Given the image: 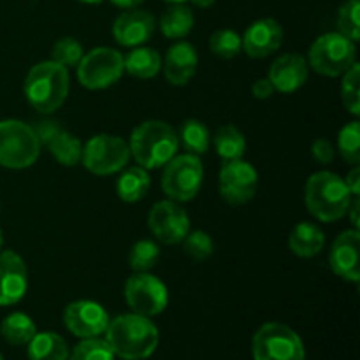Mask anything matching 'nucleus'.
Listing matches in <instances>:
<instances>
[{
    "label": "nucleus",
    "instance_id": "nucleus-10",
    "mask_svg": "<svg viewBox=\"0 0 360 360\" xmlns=\"http://www.w3.org/2000/svg\"><path fill=\"white\" fill-rule=\"evenodd\" d=\"M77 79L84 88L104 90L122 77L123 65L122 53L112 48H95L83 55L77 63Z\"/></svg>",
    "mask_w": 360,
    "mask_h": 360
},
{
    "label": "nucleus",
    "instance_id": "nucleus-37",
    "mask_svg": "<svg viewBox=\"0 0 360 360\" xmlns=\"http://www.w3.org/2000/svg\"><path fill=\"white\" fill-rule=\"evenodd\" d=\"M183 248H185V253L193 259L195 262H202V260L210 259L213 255V239L210 238V234L202 231H193L188 232L183 239Z\"/></svg>",
    "mask_w": 360,
    "mask_h": 360
},
{
    "label": "nucleus",
    "instance_id": "nucleus-6",
    "mask_svg": "<svg viewBox=\"0 0 360 360\" xmlns=\"http://www.w3.org/2000/svg\"><path fill=\"white\" fill-rule=\"evenodd\" d=\"M202 179V162L197 155H174L162 172V190L174 202H188L199 193Z\"/></svg>",
    "mask_w": 360,
    "mask_h": 360
},
{
    "label": "nucleus",
    "instance_id": "nucleus-17",
    "mask_svg": "<svg viewBox=\"0 0 360 360\" xmlns=\"http://www.w3.org/2000/svg\"><path fill=\"white\" fill-rule=\"evenodd\" d=\"M243 49L252 58H266L276 51L283 41V28L273 18L257 20L246 28L243 35Z\"/></svg>",
    "mask_w": 360,
    "mask_h": 360
},
{
    "label": "nucleus",
    "instance_id": "nucleus-22",
    "mask_svg": "<svg viewBox=\"0 0 360 360\" xmlns=\"http://www.w3.org/2000/svg\"><path fill=\"white\" fill-rule=\"evenodd\" d=\"M30 360H69L67 341L56 333H35L28 343Z\"/></svg>",
    "mask_w": 360,
    "mask_h": 360
},
{
    "label": "nucleus",
    "instance_id": "nucleus-43",
    "mask_svg": "<svg viewBox=\"0 0 360 360\" xmlns=\"http://www.w3.org/2000/svg\"><path fill=\"white\" fill-rule=\"evenodd\" d=\"M143 2L144 0H111V4H115L116 7H122V9H136Z\"/></svg>",
    "mask_w": 360,
    "mask_h": 360
},
{
    "label": "nucleus",
    "instance_id": "nucleus-42",
    "mask_svg": "<svg viewBox=\"0 0 360 360\" xmlns=\"http://www.w3.org/2000/svg\"><path fill=\"white\" fill-rule=\"evenodd\" d=\"M359 206H360V200L359 197H354L350 202V207H348V211H350V218H352V224H354V227L357 229L359 227Z\"/></svg>",
    "mask_w": 360,
    "mask_h": 360
},
{
    "label": "nucleus",
    "instance_id": "nucleus-36",
    "mask_svg": "<svg viewBox=\"0 0 360 360\" xmlns=\"http://www.w3.org/2000/svg\"><path fill=\"white\" fill-rule=\"evenodd\" d=\"M83 58V46L74 37H63L53 46L51 60L62 67H77Z\"/></svg>",
    "mask_w": 360,
    "mask_h": 360
},
{
    "label": "nucleus",
    "instance_id": "nucleus-39",
    "mask_svg": "<svg viewBox=\"0 0 360 360\" xmlns=\"http://www.w3.org/2000/svg\"><path fill=\"white\" fill-rule=\"evenodd\" d=\"M311 153H313V158H315L316 162H320V164H323V165L330 164L334 158L333 143L327 139H316L315 143H313Z\"/></svg>",
    "mask_w": 360,
    "mask_h": 360
},
{
    "label": "nucleus",
    "instance_id": "nucleus-12",
    "mask_svg": "<svg viewBox=\"0 0 360 360\" xmlns=\"http://www.w3.org/2000/svg\"><path fill=\"white\" fill-rule=\"evenodd\" d=\"M220 193L232 206H241L253 199L259 185V174L250 162L241 160H225L218 176Z\"/></svg>",
    "mask_w": 360,
    "mask_h": 360
},
{
    "label": "nucleus",
    "instance_id": "nucleus-7",
    "mask_svg": "<svg viewBox=\"0 0 360 360\" xmlns=\"http://www.w3.org/2000/svg\"><path fill=\"white\" fill-rule=\"evenodd\" d=\"M255 360H306L301 338L288 326L278 322L264 323L253 336Z\"/></svg>",
    "mask_w": 360,
    "mask_h": 360
},
{
    "label": "nucleus",
    "instance_id": "nucleus-16",
    "mask_svg": "<svg viewBox=\"0 0 360 360\" xmlns=\"http://www.w3.org/2000/svg\"><path fill=\"white\" fill-rule=\"evenodd\" d=\"M359 246L360 234L357 229L345 231L334 241L329 253L330 269L343 280L359 283L360 267H359Z\"/></svg>",
    "mask_w": 360,
    "mask_h": 360
},
{
    "label": "nucleus",
    "instance_id": "nucleus-46",
    "mask_svg": "<svg viewBox=\"0 0 360 360\" xmlns=\"http://www.w3.org/2000/svg\"><path fill=\"white\" fill-rule=\"evenodd\" d=\"M79 2H83V4H98V2H102V0H79Z\"/></svg>",
    "mask_w": 360,
    "mask_h": 360
},
{
    "label": "nucleus",
    "instance_id": "nucleus-44",
    "mask_svg": "<svg viewBox=\"0 0 360 360\" xmlns=\"http://www.w3.org/2000/svg\"><path fill=\"white\" fill-rule=\"evenodd\" d=\"M193 6L197 7H202V9H206V7H211L214 4V0H192Z\"/></svg>",
    "mask_w": 360,
    "mask_h": 360
},
{
    "label": "nucleus",
    "instance_id": "nucleus-24",
    "mask_svg": "<svg viewBox=\"0 0 360 360\" xmlns=\"http://www.w3.org/2000/svg\"><path fill=\"white\" fill-rule=\"evenodd\" d=\"M151 179L144 167H130L120 176L116 183V193L125 202H137L148 193Z\"/></svg>",
    "mask_w": 360,
    "mask_h": 360
},
{
    "label": "nucleus",
    "instance_id": "nucleus-15",
    "mask_svg": "<svg viewBox=\"0 0 360 360\" xmlns=\"http://www.w3.org/2000/svg\"><path fill=\"white\" fill-rule=\"evenodd\" d=\"M28 287V273L23 259L13 250L0 252V306L16 304Z\"/></svg>",
    "mask_w": 360,
    "mask_h": 360
},
{
    "label": "nucleus",
    "instance_id": "nucleus-27",
    "mask_svg": "<svg viewBox=\"0 0 360 360\" xmlns=\"http://www.w3.org/2000/svg\"><path fill=\"white\" fill-rule=\"evenodd\" d=\"M0 333H2L4 340L7 343L14 345V347H23V345L30 343L37 329H35L34 320L28 315H25V313H13V315L6 316V320L0 326Z\"/></svg>",
    "mask_w": 360,
    "mask_h": 360
},
{
    "label": "nucleus",
    "instance_id": "nucleus-14",
    "mask_svg": "<svg viewBox=\"0 0 360 360\" xmlns=\"http://www.w3.org/2000/svg\"><path fill=\"white\" fill-rule=\"evenodd\" d=\"M63 323L70 334L86 340L98 338L105 333L109 326V315L98 302L94 301H74L63 311Z\"/></svg>",
    "mask_w": 360,
    "mask_h": 360
},
{
    "label": "nucleus",
    "instance_id": "nucleus-29",
    "mask_svg": "<svg viewBox=\"0 0 360 360\" xmlns=\"http://www.w3.org/2000/svg\"><path fill=\"white\" fill-rule=\"evenodd\" d=\"M210 130L199 120H186L179 129L178 141H181L183 148L192 155L206 153L210 148Z\"/></svg>",
    "mask_w": 360,
    "mask_h": 360
},
{
    "label": "nucleus",
    "instance_id": "nucleus-32",
    "mask_svg": "<svg viewBox=\"0 0 360 360\" xmlns=\"http://www.w3.org/2000/svg\"><path fill=\"white\" fill-rule=\"evenodd\" d=\"M340 153L348 164L357 165L360 162V125L359 122H350L341 129L338 139Z\"/></svg>",
    "mask_w": 360,
    "mask_h": 360
},
{
    "label": "nucleus",
    "instance_id": "nucleus-45",
    "mask_svg": "<svg viewBox=\"0 0 360 360\" xmlns=\"http://www.w3.org/2000/svg\"><path fill=\"white\" fill-rule=\"evenodd\" d=\"M164 2H167V4H183V2H186V0H164Z\"/></svg>",
    "mask_w": 360,
    "mask_h": 360
},
{
    "label": "nucleus",
    "instance_id": "nucleus-4",
    "mask_svg": "<svg viewBox=\"0 0 360 360\" xmlns=\"http://www.w3.org/2000/svg\"><path fill=\"white\" fill-rule=\"evenodd\" d=\"M23 90L35 111L49 115L65 102L69 94V72L53 60L41 62L30 69Z\"/></svg>",
    "mask_w": 360,
    "mask_h": 360
},
{
    "label": "nucleus",
    "instance_id": "nucleus-25",
    "mask_svg": "<svg viewBox=\"0 0 360 360\" xmlns=\"http://www.w3.org/2000/svg\"><path fill=\"white\" fill-rule=\"evenodd\" d=\"M193 28V13L183 4H172L160 18V30L169 39H181Z\"/></svg>",
    "mask_w": 360,
    "mask_h": 360
},
{
    "label": "nucleus",
    "instance_id": "nucleus-35",
    "mask_svg": "<svg viewBox=\"0 0 360 360\" xmlns=\"http://www.w3.org/2000/svg\"><path fill=\"white\" fill-rule=\"evenodd\" d=\"M359 11V0H348V2H345L341 6L340 13H338V28H340V34H343L345 37H348L354 42H357L360 39Z\"/></svg>",
    "mask_w": 360,
    "mask_h": 360
},
{
    "label": "nucleus",
    "instance_id": "nucleus-9",
    "mask_svg": "<svg viewBox=\"0 0 360 360\" xmlns=\"http://www.w3.org/2000/svg\"><path fill=\"white\" fill-rule=\"evenodd\" d=\"M130 158V148L122 137L101 134L91 137L83 148V165L97 176H109L120 172Z\"/></svg>",
    "mask_w": 360,
    "mask_h": 360
},
{
    "label": "nucleus",
    "instance_id": "nucleus-31",
    "mask_svg": "<svg viewBox=\"0 0 360 360\" xmlns=\"http://www.w3.org/2000/svg\"><path fill=\"white\" fill-rule=\"evenodd\" d=\"M69 360H115V354L105 340L86 338L74 347L72 354H69Z\"/></svg>",
    "mask_w": 360,
    "mask_h": 360
},
{
    "label": "nucleus",
    "instance_id": "nucleus-11",
    "mask_svg": "<svg viewBox=\"0 0 360 360\" xmlns=\"http://www.w3.org/2000/svg\"><path fill=\"white\" fill-rule=\"evenodd\" d=\"M125 299L134 313L143 316H157L167 308V287L157 276L148 273H136L127 280Z\"/></svg>",
    "mask_w": 360,
    "mask_h": 360
},
{
    "label": "nucleus",
    "instance_id": "nucleus-18",
    "mask_svg": "<svg viewBox=\"0 0 360 360\" xmlns=\"http://www.w3.org/2000/svg\"><path fill=\"white\" fill-rule=\"evenodd\" d=\"M155 28H157V21H155L153 14H150L148 11L132 9L116 18L115 25H112V35L118 44L132 48V46L146 42L153 35Z\"/></svg>",
    "mask_w": 360,
    "mask_h": 360
},
{
    "label": "nucleus",
    "instance_id": "nucleus-1",
    "mask_svg": "<svg viewBox=\"0 0 360 360\" xmlns=\"http://www.w3.org/2000/svg\"><path fill=\"white\" fill-rule=\"evenodd\" d=\"M105 341L115 357L123 360H144L158 347V329L148 316L129 313L109 320Z\"/></svg>",
    "mask_w": 360,
    "mask_h": 360
},
{
    "label": "nucleus",
    "instance_id": "nucleus-30",
    "mask_svg": "<svg viewBox=\"0 0 360 360\" xmlns=\"http://www.w3.org/2000/svg\"><path fill=\"white\" fill-rule=\"evenodd\" d=\"M158 259H160V248L155 245L150 239H141L132 246L129 255L130 267L136 273H148L157 266Z\"/></svg>",
    "mask_w": 360,
    "mask_h": 360
},
{
    "label": "nucleus",
    "instance_id": "nucleus-47",
    "mask_svg": "<svg viewBox=\"0 0 360 360\" xmlns=\"http://www.w3.org/2000/svg\"><path fill=\"white\" fill-rule=\"evenodd\" d=\"M2 243H4V238H2V231H0V252H2Z\"/></svg>",
    "mask_w": 360,
    "mask_h": 360
},
{
    "label": "nucleus",
    "instance_id": "nucleus-40",
    "mask_svg": "<svg viewBox=\"0 0 360 360\" xmlns=\"http://www.w3.org/2000/svg\"><path fill=\"white\" fill-rule=\"evenodd\" d=\"M252 91L253 95H255V98H259V101H266V98H269L271 95L274 94V86L269 81V77H260V79H257L255 83H253Z\"/></svg>",
    "mask_w": 360,
    "mask_h": 360
},
{
    "label": "nucleus",
    "instance_id": "nucleus-41",
    "mask_svg": "<svg viewBox=\"0 0 360 360\" xmlns=\"http://www.w3.org/2000/svg\"><path fill=\"white\" fill-rule=\"evenodd\" d=\"M347 186L348 190H350V193L354 197H359L360 195V169L359 167H354L350 171V174L347 176Z\"/></svg>",
    "mask_w": 360,
    "mask_h": 360
},
{
    "label": "nucleus",
    "instance_id": "nucleus-8",
    "mask_svg": "<svg viewBox=\"0 0 360 360\" xmlns=\"http://www.w3.org/2000/svg\"><path fill=\"white\" fill-rule=\"evenodd\" d=\"M355 63V44L343 34H323L309 48V65L322 76L336 77Z\"/></svg>",
    "mask_w": 360,
    "mask_h": 360
},
{
    "label": "nucleus",
    "instance_id": "nucleus-28",
    "mask_svg": "<svg viewBox=\"0 0 360 360\" xmlns=\"http://www.w3.org/2000/svg\"><path fill=\"white\" fill-rule=\"evenodd\" d=\"M217 153L224 160H238L246 151V139L241 130L236 129L234 125H225L218 129L213 137Z\"/></svg>",
    "mask_w": 360,
    "mask_h": 360
},
{
    "label": "nucleus",
    "instance_id": "nucleus-19",
    "mask_svg": "<svg viewBox=\"0 0 360 360\" xmlns=\"http://www.w3.org/2000/svg\"><path fill=\"white\" fill-rule=\"evenodd\" d=\"M308 79V62L299 53H287L276 58L271 65L269 81L274 90L281 94H294Z\"/></svg>",
    "mask_w": 360,
    "mask_h": 360
},
{
    "label": "nucleus",
    "instance_id": "nucleus-48",
    "mask_svg": "<svg viewBox=\"0 0 360 360\" xmlns=\"http://www.w3.org/2000/svg\"><path fill=\"white\" fill-rule=\"evenodd\" d=\"M0 360H4V357H2V354H0Z\"/></svg>",
    "mask_w": 360,
    "mask_h": 360
},
{
    "label": "nucleus",
    "instance_id": "nucleus-23",
    "mask_svg": "<svg viewBox=\"0 0 360 360\" xmlns=\"http://www.w3.org/2000/svg\"><path fill=\"white\" fill-rule=\"evenodd\" d=\"M125 70L134 77L139 79H150L158 74L162 69V58L157 49L153 48H137L130 51L123 58Z\"/></svg>",
    "mask_w": 360,
    "mask_h": 360
},
{
    "label": "nucleus",
    "instance_id": "nucleus-13",
    "mask_svg": "<svg viewBox=\"0 0 360 360\" xmlns=\"http://www.w3.org/2000/svg\"><path fill=\"white\" fill-rule=\"evenodd\" d=\"M148 227L164 245H178L190 232V218L174 200H160L148 214Z\"/></svg>",
    "mask_w": 360,
    "mask_h": 360
},
{
    "label": "nucleus",
    "instance_id": "nucleus-26",
    "mask_svg": "<svg viewBox=\"0 0 360 360\" xmlns=\"http://www.w3.org/2000/svg\"><path fill=\"white\" fill-rule=\"evenodd\" d=\"M46 146H48L49 153L56 158V162L62 165H67V167L76 165L81 160V153H83V144H81V141L63 129L58 130L48 141Z\"/></svg>",
    "mask_w": 360,
    "mask_h": 360
},
{
    "label": "nucleus",
    "instance_id": "nucleus-20",
    "mask_svg": "<svg viewBox=\"0 0 360 360\" xmlns=\"http://www.w3.org/2000/svg\"><path fill=\"white\" fill-rule=\"evenodd\" d=\"M197 51L190 42H178L167 51L164 60V76L174 86H183L197 70Z\"/></svg>",
    "mask_w": 360,
    "mask_h": 360
},
{
    "label": "nucleus",
    "instance_id": "nucleus-33",
    "mask_svg": "<svg viewBox=\"0 0 360 360\" xmlns=\"http://www.w3.org/2000/svg\"><path fill=\"white\" fill-rule=\"evenodd\" d=\"M210 48L220 58H234L243 49V41L234 30H217L210 39Z\"/></svg>",
    "mask_w": 360,
    "mask_h": 360
},
{
    "label": "nucleus",
    "instance_id": "nucleus-38",
    "mask_svg": "<svg viewBox=\"0 0 360 360\" xmlns=\"http://www.w3.org/2000/svg\"><path fill=\"white\" fill-rule=\"evenodd\" d=\"M32 129H34V132H35V136H37L39 143L48 144V141L51 139V137L55 136L58 130H62V127H60V123L56 122V120H41V122L35 123Z\"/></svg>",
    "mask_w": 360,
    "mask_h": 360
},
{
    "label": "nucleus",
    "instance_id": "nucleus-34",
    "mask_svg": "<svg viewBox=\"0 0 360 360\" xmlns=\"http://www.w3.org/2000/svg\"><path fill=\"white\" fill-rule=\"evenodd\" d=\"M359 83H360V65L357 62L345 72L343 84H341V97L343 104L352 115H360V95H359Z\"/></svg>",
    "mask_w": 360,
    "mask_h": 360
},
{
    "label": "nucleus",
    "instance_id": "nucleus-3",
    "mask_svg": "<svg viewBox=\"0 0 360 360\" xmlns=\"http://www.w3.org/2000/svg\"><path fill=\"white\" fill-rule=\"evenodd\" d=\"M130 155L144 169L167 164L178 151V134L169 123L150 120L136 127L130 136Z\"/></svg>",
    "mask_w": 360,
    "mask_h": 360
},
{
    "label": "nucleus",
    "instance_id": "nucleus-2",
    "mask_svg": "<svg viewBox=\"0 0 360 360\" xmlns=\"http://www.w3.org/2000/svg\"><path fill=\"white\" fill-rule=\"evenodd\" d=\"M352 193L345 179L329 171L315 172L306 183L304 200L309 213L320 221H338L348 214Z\"/></svg>",
    "mask_w": 360,
    "mask_h": 360
},
{
    "label": "nucleus",
    "instance_id": "nucleus-5",
    "mask_svg": "<svg viewBox=\"0 0 360 360\" xmlns=\"http://www.w3.org/2000/svg\"><path fill=\"white\" fill-rule=\"evenodd\" d=\"M41 153V143L34 129L20 120L0 122V165L7 169H27Z\"/></svg>",
    "mask_w": 360,
    "mask_h": 360
},
{
    "label": "nucleus",
    "instance_id": "nucleus-21",
    "mask_svg": "<svg viewBox=\"0 0 360 360\" xmlns=\"http://www.w3.org/2000/svg\"><path fill=\"white\" fill-rule=\"evenodd\" d=\"M323 245H326V236H323L322 229L311 221H301L295 225L288 238L290 250L302 259H311V257L319 255Z\"/></svg>",
    "mask_w": 360,
    "mask_h": 360
}]
</instances>
